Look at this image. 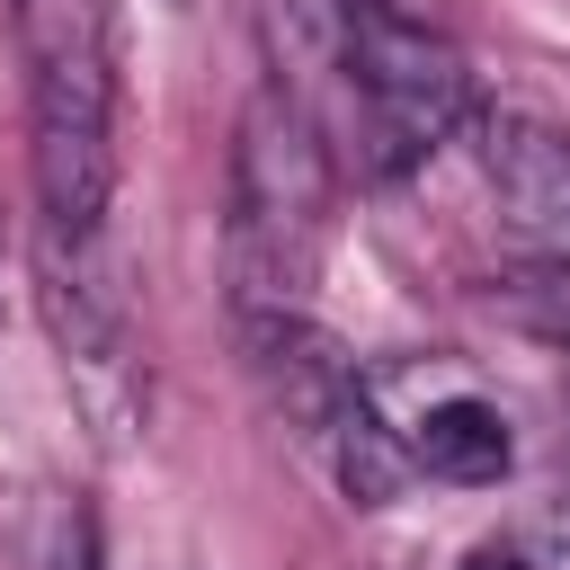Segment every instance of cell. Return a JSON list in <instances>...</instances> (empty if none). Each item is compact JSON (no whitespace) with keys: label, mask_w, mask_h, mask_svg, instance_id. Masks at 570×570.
Instances as JSON below:
<instances>
[{"label":"cell","mask_w":570,"mask_h":570,"mask_svg":"<svg viewBox=\"0 0 570 570\" xmlns=\"http://www.w3.org/2000/svg\"><path fill=\"white\" fill-rule=\"evenodd\" d=\"M45 249H98L116 205V27L107 0H18Z\"/></svg>","instance_id":"6da1fadb"},{"label":"cell","mask_w":570,"mask_h":570,"mask_svg":"<svg viewBox=\"0 0 570 570\" xmlns=\"http://www.w3.org/2000/svg\"><path fill=\"white\" fill-rule=\"evenodd\" d=\"M330 196L338 169L312 107L285 80H267L232 134V276L249 312L267 303L303 312V285L321 276V240H330Z\"/></svg>","instance_id":"7a4b0ae2"},{"label":"cell","mask_w":570,"mask_h":570,"mask_svg":"<svg viewBox=\"0 0 570 570\" xmlns=\"http://www.w3.org/2000/svg\"><path fill=\"white\" fill-rule=\"evenodd\" d=\"M330 53L347 71L356 125H365V169L401 178L410 160H428L454 125H472L481 89L454 36H436L428 18L392 9V0H338L330 18Z\"/></svg>","instance_id":"3957f363"},{"label":"cell","mask_w":570,"mask_h":570,"mask_svg":"<svg viewBox=\"0 0 570 570\" xmlns=\"http://www.w3.org/2000/svg\"><path fill=\"white\" fill-rule=\"evenodd\" d=\"M481 169H490V196L499 214L570 267V125L552 116H481Z\"/></svg>","instance_id":"277c9868"},{"label":"cell","mask_w":570,"mask_h":570,"mask_svg":"<svg viewBox=\"0 0 570 570\" xmlns=\"http://www.w3.org/2000/svg\"><path fill=\"white\" fill-rule=\"evenodd\" d=\"M249 365H258V383H267V401L303 428V436H330L338 428V410L365 392V374H356V356L321 330V321H303V312H249Z\"/></svg>","instance_id":"5b68a950"},{"label":"cell","mask_w":570,"mask_h":570,"mask_svg":"<svg viewBox=\"0 0 570 570\" xmlns=\"http://www.w3.org/2000/svg\"><path fill=\"white\" fill-rule=\"evenodd\" d=\"M401 436H410L419 472H428V481H454V490H490V481L517 463V436H508V419H499L481 392H445V401H428Z\"/></svg>","instance_id":"8992f818"},{"label":"cell","mask_w":570,"mask_h":570,"mask_svg":"<svg viewBox=\"0 0 570 570\" xmlns=\"http://www.w3.org/2000/svg\"><path fill=\"white\" fill-rule=\"evenodd\" d=\"M321 445H330V472H338V490H347L356 508H392V499L419 481L410 436H401L392 419H374V401H365V392L338 410V428H330Z\"/></svg>","instance_id":"52a82bcc"},{"label":"cell","mask_w":570,"mask_h":570,"mask_svg":"<svg viewBox=\"0 0 570 570\" xmlns=\"http://www.w3.org/2000/svg\"><path fill=\"white\" fill-rule=\"evenodd\" d=\"M463 570H525V552H517V543H472Z\"/></svg>","instance_id":"ba28073f"},{"label":"cell","mask_w":570,"mask_h":570,"mask_svg":"<svg viewBox=\"0 0 570 570\" xmlns=\"http://www.w3.org/2000/svg\"><path fill=\"white\" fill-rule=\"evenodd\" d=\"M543 561H552V570H570V508H561V517H543Z\"/></svg>","instance_id":"9c48e42d"},{"label":"cell","mask_w":570,"mask_h":570,"mask_svg":"<svg viewBox=\"0 0 570 570\" xmlns=\"http://www.w3.org/2000/svg\"><path fill=\"white\" fill-rule=\"evenodd\" d=\"M62 570H98V561H89V543H80V552H62Z\"/></svg>","instance_id":"30bf717a"}]
</instances>
